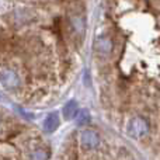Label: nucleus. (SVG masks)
<instances>
[{"instance_id": "obj_4", "label": "nucleus", "mask_w": 160, "mask_h": 160, "mask_svg": "<svg viewBox=\"0 0 160 160\" xmlns=\"http://www.w3.org/2000/svg\"><path fill=\"white\" fill-rule=\"evenodd\" d=\"M94 49L98 55L105 56L108 53H111V51H112V42L107 37H100V38H97L96 44H94Z\"/></svg>"}, {"instance_id": "obj_1", "label": "nucleus", "mask_w": 160, "mask_h": 160, "mask_svg": "<svg viewBox=\"0 0 160 160\" xmlns=\"http://www.w3.org/2000/svg\"><path fill=\"white\" fill-rule=\"evenodd\" d=\"M127 129H128L129 136H132V138H135V139H139V138L146 135L148 131H149V127H148V122L145 121L143 118L135 117V118H132L129 122H128Z\"/></svg>"}, {"instance_id": "obj_9", "label": "nucleus", "mask_w": 160, "mask_h": 160, "mask_svg": "<svg viewBox=\"0 0 160 160\" xmlns=\"http://www.w3.org/2000/svg\"><path fill=\"white\" fill-rule=\"evenodd\" d=\"M72 22H73V27H75V30H76V31H79V32H82V31H83L82 20H80V18H75Z\"/></svg>"}, {"instance_id": "obj_8", "label": "nucleus", "mask_w": 160, "mask_h": 160, "mask_svg": "<svg viewBox=\"0 0 160 160\" xmlns=\"http://www.w3.org/2000/svg\"><path fill=\"white\" fill-rule=\"evenodd\" d=\"M31 159L32 160H47V153L44 150H35L31 155Z\"/></svg>"}, {"instance_id": "obj_2", "label": "nucleus", "mask_w": 160, "mask_h": 160, "mask_svg": "<svg viewBox=\"0 0 160 160\" xmlns=\"http://www.w3.org/2000/svg\"><path fill=\"white\" fill-rule=\"evenodd\" d=\"M0 83L7 90H14L16 87L20 86V76L14 70L6 68V69H3L0 72Z\"/></svg>"}, {"instance_id": "obj_5", "label": "nucleus", "mask_w": 160, "mask_h": 160, "mask_svg": "<svg viewBox=\"0 0 160 160\" xmlns=\"http://www.w3.org/2000/svg\"><path fill=\"white\" fill-rule=\"evenodd\" d=\"M59 127V115L56 112H52L47 117L44 122V129L47 132H55Z\"/></svg>"}, {"instance_id": "obj_3", "label": "nucleus", "mask_w": 160, "mask_h": 160, "mask_svg": "<svg viewBox=\"0 0 160 160\" xmlns=\"http://www.w3.org/2000/svg\"><path fill=\"white\" fill-rule=\"evenodd\" d=\"M79 141H80V145H82L84 149H96L100 145V136H98V133L94 132V131L86 129V131L80 132Z\"/></svg>"}, {"instance_id": "obj_6", "label": "nucleus", "mask_w": 160, "mask_h": 160, "mask_svg": "<svg viewBox=\"0 0 160 160\" xmlns=\"http://www.w3.org/2000/svg\"><path fill=\"white\" fill-rule=\"evenodd\" d=\"M75 118H76V122H78V125H86V124H88V122H90L91 117H90V112H88V110L83 108V110L76 111Z\"/></svg>"}, {"instance_id": "obj_7", "label": "nucleus", "mask_w": 160, "mask_h": 160, "mask_svg": "<svg viewBox=\"0 0 160 160\" xmlns=\"http://www.w3.org/2000/svg\"><path fill=\"white\" fill-rule=\"evenodd\" d=\"M76 110H78V102H76L75 100H72V101H69L66 105H65V108H63V117L66 119H70L72 117H75Z\"/></svg>"}]
</instances>
